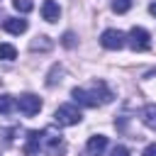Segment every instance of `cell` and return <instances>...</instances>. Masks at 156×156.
I'll use <instances>...</instances> for the list:
<instances>
[{
    "instance_id": "1",
    "label": "cell",
    "mask_w": 156,
    "mask_h": 156,
    "mask_svg": "<svg viewBox=\"0 0 156 156\" xmlns=\"http://www.w3.org/2000/svg\"><path fill=\"white\" fill-rule=\"evenodd\" d=\"M73 100L78 102V105H83V107H98V105H105V102H110L112 100V90L100 80H95L90 88H73Z\"/></svg>"
},
{
    "instance_id": "2",
    "label": "cell",
    "mask_w": 156,
    "mask_h": 156,
    "mask_svg": "<svg viewBox=\"0 0 156 156\" xmlns=\"http://www.w3.org/2000/svg\"><path fill=\"white\" fill-rule=\"evenodd\" d=\"M80 110L76 107V105H61L56 112H54V122L58 124V127H73V124H78L80 122Z\"/></svg>"
},
{
    "instance_id": "3",
    "label": "cell",
    "mask_w": 156,
    "mask_h": 156,
    "mask_svg": "<svg viewBox=\"0 0 156 156\" xmlns=\"http://www.w3.org/2000/svg\"><path fill=\"white\" fill-rule=\"evenodd\" d=\"M129 46L134 51H149L151 49V34L144 27H132L129 29Z\"/></svg>"
},
{
    "instance_id": "4",
    "label": "cell",
    "mask_w": 156,
    "mask_h": 156,
    "mask_svg": "<svg viewBox=\"0 0 156 156\" xmlns=\"http://www.w3.org/2000/svg\"><path fill=\"white\" fill-rule=\"evenodd\" d=\"M17 107H20V112H22L24 117H34V115L41 110V100H39L37 95H32V93H24V95H20Z\"/></svg>"
},
{
    "instance_id": "5",
    "label": "cell",
    "mask_w": 156,
    "mask_h": 156,
    "mask_svg": "<svg viewBox=\"0 0 156 156\" xmlns=\"http://www.w3.org/2000/svg\"><path fill=\"white\" fill-rule=\"evenodd\" d=\"M127 37L119 32V29H105L102 32V37H100V44L105 46V49H112V51H117V49H122L127 41H124Z\"/></svg>"
},
{
    "instance_id": "6",
    "label": "cell",
    "mask_w": 156,
    "mask_h": 156,
    "mask_svg": "<svg viewBox=\"0 0 156 156\" xmlns=\"http://www.w3.org/2000/svg\"><path fill=\"white\" fill-rule=\"evenodd\" d=\"M105 146H107V136L95 134V136L88 139V144H85V154H88V156H100V154L105 151Z\"/></svg>"
},
{
    "instance_id": "7",
    "label": "cell",
    "mask_w": 156,
    "mask_h": 156,
    "mask_svg": "<svg viewBox=\"0 0 156 156\" xmlns=\"http://www.w3.org/2000/svg\"><path fill=\"white\" fill-rule=\"evenodd\" d=\"M41 146H44V149H49L51 154L61 151V149H63V144H61V134H54V132H41Z\"/></svg>"
},
{
    "instance_id": "8",
    "label": "cell",
    "mask_w": 156,
    "mask_h": 156,
    "mask_svg": "<svg viewBox=\"0 0 156 156\" xmlns=\"http://www.w3.org/2000/svg\"><path fill=\"white\" fill-rule=\"evenodd\" d=\"M2 29L10 32V34H22L27 32V20H20V17H7L2 22Z\"/></svg>"
},
{
    "instance_id": "9",
    "label": "cell",
    "mask_w": 156,
    "mask_h": 156,
    "mask_svg": "<svg viewBox=\"0 0 156 156\" xmlns=\"http://www.w3.org/2000/svg\"><path fill=\"white\" fill-rule=\"evenodd\" d=\"M58 15H61L58 5H56L54 0H44V5H41V17H44L46 22H56Z\"/></svg>"
},
{
    "instance_id": "10",
    "label": "cell",
    "mask_w": 156,
    "mask_h": 156,
    "mask_svg": "<svg viewBox=\"0 0 156 156\" xmlns=\"http://www.w3.org/2000/svg\"><path fill=\"white\" fill-rule=\"evenodd\" d=\"M41 146V132H29L27 134V144H24V154L27 156H34Z\"/></svg>"
},
{
    "instance_id": "11",
    "label": "cell",
    "mask_w": 156,
    "mask_h": 156,
    "mask_svg": "<svg viewBox=\"0 0 156 156\" xmlns=\"http://www.w3.org/2000/svg\"><path fill=\"white\" fill-rule=\"evenodd\" d=\"M141 119H144V124H146L149 129L156 132V105H146V107L141 110Z\"/></svg>"
},
{
    "instance_id": "12",
    "label": "cell",
    "mask_w": 156,
    "mask_h": 156,
    "mask_svg": "<svg viewBox=\"0 0 156 156\" xmlns=\"http://www.w3.org/2000/svg\"><path fill=\"white\" fill-rule=\"evenodd\" d=\"M15 107H17L15 98H10V95H0V115H10Z\"/></svg>"
},
{
    "instance_id": "13",
    "label": "cell",
    "mask_w": 156,
    "mask_h": 156,
    "mask_svg": "<svg viewBox=\"0 0 156 156\" xmlns=\"http://www.w3.org/2000/svg\"><path fill=\"white\" fill-rule=\"evenodd\" d=\"M0 58H2V61L17 58V49H15L12 44H0Z\"/></svg>"
},
{
    "instance_id": "14",
    "label": "cell",
    "mask_w": 156,
    "mask_h": 156,
    "mask_svg": "<svg viewBox=\"0 0 156 156\" xmlns=\"http://www.w3.org/2000/svg\"><path fill=\"white\" fill-rule=\"evenodd\" d=\"M12 7H15L17 12H32L34 2H32V0H12Z\"/></svg>"
},
{
    "instance_id": "15",
    "label": "cell",
    "mask_w": 156,
    "mask_h": 156,
    "mask_svg": "<svg viewBox=\"0 0 156 156\" xmlns=\"http://www.w3.org/2000/svg\"><path fill=\"white\" fill-rule=\"evenodd\" d=\"M132 7V0H112V10L117 12V15H122V12H127Z\"/></svg>"
},
{
    "instance_id": "16",
    "label": "cell",
    "mask_w": 156,
    "mask_h": 156,
    "mask_svg": "<svg viewBox=\"0 0 156 156\" xmlns=\"http://www.w3.org/2000/svg\"><path fill=\"white\" fill-rule=\"evenodd\" d=\"M49 46H51L49 37H37V41H32V49H49Z\"/></svg>"
},
{
    "instance_id": "17",
    "label": "cell",
    "mask_w": 156,
    "mask_h": 156,
    "mask_svg": "<svg viewBox=\"0 0 156 156\" xmlns=\"http://www.w3.org/2000/svg\"><path fill=\"white\" fill-rule=\"evenodd\" d=\"M110 156H129V149L119 144V146H115V149H112V154H110Z\"/></svg>"
},
{
    "instance_id": "18",
    "label": "cell",
    "mask_w": 156,
    "mask_h": 156,
    "mask_svg": "<svg viewBox=\"0 0 156 156\" xmlns=\"http://www.w3.org/2000/svg\"><path fill=\"white\" fill-rule=\"evenodd\" d=\"M141 156H156V144H149L146 149H144V154Z\"/></svg>"
},
{
    "instance_id": "19",
    "label": "cell",
    "mask_w": 156,
    "mask_h": 156,
    "mask_svg": "<svg viewBox=\"0 0 156 156\" xmlns=\"http://www.w3.org/2000/svg\"><path fill=\"white\" fill-rule=\"evenodd\" d=\"M63 46H73V34H71V32L63 37Z\"/></svg>"
},
{
    "instance_id": "20",
    "label": "cell",
    "mask_w": 156,
    "mask_h": 156,
    "mask_svg": "<svg viewBox=\"0 0 156 156\" xmlns=\"http://www.w3.org/2000/svg\"><path fill=\"white\" fill-rule=\"evenodd\" d=\"M149 12H151V15H154V17H156V0H154V2H151V5H149Z\"/></svg>"
}]
</instances>
